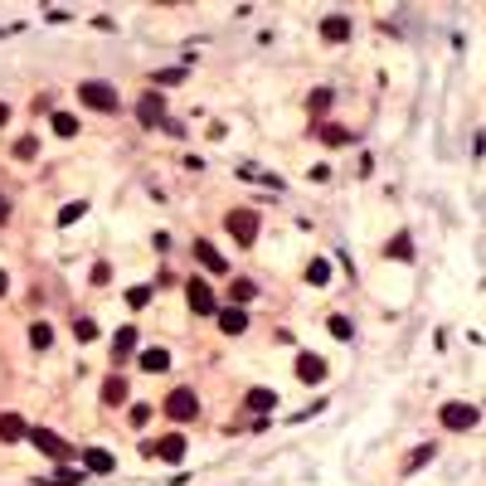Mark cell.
<instances>
[{"label":"cell","mask_w":486,"mask_h":486,"mask_svg":"<svg viewBox=\"0 0 486 486\" xmlns=\"http://www.w3.org/2000/svg\"><path fill=\"white\" fill-rule=\"evenodd\" d=\"M161 413L176 418V423H194V418H199V399H194V389H171L166 403H161Z\"/></svg>","instance_id":"6da1fadb"},{"label":"cell","mask_w":486,"mask_h":486,"mask_svg":"<svg viewBox=\"0 0 486 486\" xmlns=\"http://www.w3.org/2000/svg\"><path fill=\"white\" fill-rule=\"evenodd\" d=\"M224 229H229V234H234V243H243V248H253V243H258V214H253V209H229Z\"/></svg>","instance_id":"7a4b0ae2"},{"label":"cell","mask_w":486,"mask_h":486,"mask_svg":"<svg viewBox=\"0 0 486 486\" xmlns=\"http://www.w3.org/2000/svg\"><path fill=\"white\" fill-rule=\"evenodd\" d=\"M78 102H88V107H97V112H117L122 107V97H117V88L112 83H78Z\"/></svg>","instance_id":"3957f363"},{"label":"cell","mask_w":486,"mask_h":486,"mask_svg":"<svg viewBox=\"0 0 486 486\" xmlns=\"http://www.w3.org/2000/svg\"><path fill=\"white\" fill-rule=\"evenodd\" d=\"M477 403H467V399H452V403H443V428H452V433H467V428H477Z\"/></svg>","instance_id":"277c9868"},{"label":"cell","mask_w":486,"mask_h":486,"mask_svg":"<svg viewBox=\"0 0 486 486\" xmlns=\"http://www.w3.org/2000/svg\"><path fill=\"white\" fill-rule=\"evenodd\" d=\"M29 443H34L44 457H54V462H73V457H78V452H73L59 433H49V428H29Z\"/></svg>","instance_id":"5b68a950"},{"label":"cell","mask_w":486,"mask_h":486,"mask_svg":"<svg viewBox=\"0 0 486 486\" xmlns=\"http://www.w3.org/2000/svg\"><path fill=\"white\" fill-rule=\"evenodd\" d=\"M185 296H190V311H194V316H214V311H219V301H214V292L204 287L199 278H190V283H185Z\"/></svg>","instance_id":"8992f818"},{"label":"cell","mask_w":486,"mask_h":486,"mask_svg":"<svg viewBox=\"0 0 486 486\" xmlns=\"http://www.w3.org/2000/svg\"><path fill=\"white\" fill-rule=\"evenodd\" d=\"M146 457H161V462H180L185 457V438L180 433H166L161 443H151V448H141Z\"/></svg>","instance_id":"52a82bcc"},{"label":"cell","mask_w":486,"mask_h":486,"mask_svg":"<svg viewBox=\"0 0 486 486\" xmlns=\"http://www.w3.org/2000/svg\"><path fill=\"white\" fill-rule=\"evenodd\" d=\"M136 117H141V127H161V122H166V102H161V93L141 97V102H136Z\"/></svg>","instance_id":"ba28073f"},{"label":"cell","mask_w":486,"mask_h":486,"mask_svg":"<svg viewBox=\"0 0 486 486\" xmlns=\"http://www.w3.org/2000/svg\"><path fill=\"white\" fill-rule=\"evenodd\" d=\"M78 462H83L88 472H97V477L117 472V457H112V452H102V448H83V452H78Z\"/></svg>","instance_id":"9c48e42d"},{"label":"cell","mask_w":486,"mask_h":486,"mask_svg":"<svg viewBox=\"0 0 486 486\" xmlns=\"http://www.w3.org/2000/svg\"><path fill=\"white\" fill-rule=\"evenodd\" d=\"M296 380L301 385H321L326 380V360L321 355H296Z\"/></svg>","instance_id":"30bf717a"},{"label":"cell","mask_w":486,"mask_h":486,"mask_svg":"<svg viewBox=\"0 0 486 486\" xmlns=\"http://www.w3.org/2000/svg\"><path fill=\"white\" fill-rule=\"evenodd\" d=\"M194 258H199V263H204L209 273H229V263L219 258V248H214L209 238H194Z\"/></svg>","instance_id":"8fae6325"},{"label":"cell","mask_w":486,"mask_h":486,"mask_svg":"<svg viewBox=\"0 0 486 486\" xmlns=\"http://www.w3.org/2000/svg\"><path fill=\"white\" fill-rule=\"evenodd\" d=\"M214 316H219L224 336H243V331H248V316H243V306H224V311H214Z\"/></svg>","instance_id":"7c38bea8"},{"label":"cell","mask_w":486,"mask_h":486,"mask_svg":"<svg viewBox=\"0 0 486 486\" xmlns=\"http://www.w3.org/2000/svg\"><path fill=\"white\" fill-rule=\"evenodd\" d=\"M131 350H136V326H122V331L112 336V365H122Z\"/></svg>","instance_id":"4fadbf2b"},{"label":"cell","mask_w":486,"mask_h":486,"mask_svg":"<svg viewBox=\"0 0 486 486\" xmlns=\"http://www.w3.org/2000/svg\"><path fill=\"white\" fill-rule=\"evenodd\" d=\"M321 34H326L331 44H345V39H350V20H345V15H326V20H321Z\"/></svg>","instance_id":"5bb4252c"},{"label":"cell","mask_w":486,"mask_h":486,"mask_svg":"<svg viewBox=\"0 0 486 486\" xmlns=\"http://www.w3.org/2000/svg\"><path fill=\"white\" fill-rule=\"evenodd\" d=\"M29 428H24V418L20 413H0V443H20Z\"/></svg>","instance_id":"9a60e30c"},{"label":"cell","mask_w":486,"mask_h":486,"mask_svg":"<svg viewBox=\"0 0 486 486\" xmlns=\"http://www.w3.org/2000/svg\"><path fill=\"white\" fill-rule=\"evenodd\" d=\"M127 394H131V389H127L122 375H107V385H102V403H112V408H117V403H127Z\"/></svg>","instance_id":"2e32d148"},{"label":"cell","mask_w":486,"mask_h":486,"mask_svg":"<svg viewBox=\"0 0 486 486\" xmlns=\"http://www.w3.org/2000/svg\"><path fill=\"white\" fill-rule=\"evenodd\" d=\"M253 413H268V408H278V394L273 389H248V399H243Z\"/></svg>","instance_id":"e0dca14e"},{"label":"cell","mask_w":486,"mask_h":486,"mask_svg":"<svg viewBox=\"0 0 486 486\" xmlns=\"http://www.w3.org/2000/svg\"><path fill=\"white\" fill-rule=\"evenodd\" d=\"M389 258H394V263H408V258H413V238H408V234H394V238H389V248H385Z\"/></svg>","instance_id":"ac0fdd59"},{"label":"cell","mask_w":486,"mask_h":486,"mask_svg":"<svg viewBox=\"0 0 486 486\" xmlns=\"http://www.w3.org/2000/svg\"><path fill=\"white\" fill-rule=\"evenodd\" d=\"M141 370H151V375H161V370H171V355L156 345V350H141Z\"/></svg>","instance_id":"d6986e66"},{"label":"cell","mask_w":486,"mask_h":486,"mask_svg":"<svg viewBox=\"0 0 486 486\" xmlns=\"http://www.w3.org/2000/svg\"><path fill=\"white\" fill-rule=\"evenodd\" d=\"M229 296H234V306H243V301H253V296H258V287H253L248 278H234V283H229Z\"/></svg>","instance_id":"ffe728a7"},{"label":"cell","mask_w":486,"mask_h":486,"mask_svg":"<svg viewBox=\"0 0 486 486\" xmlns=\"http://www.w3.org/2000/svg\"><path fill=\"white\" fill-rule=\"evenodd\" d=\"M39 486H83V472H73V467H59L54 477H44Z\"/></svg>","instance_id":"44dd1931"},{"label":"cell","mask_w":486,"mask_h":486,"mask_svg":"<svg viewBox=\"0 0 486 486\" xmlns=\"http://www.w3.org/2000/svg\"><path fill=\"white\" fill-rule=\"evenodd\" d=\"M29 345H34V350H49V345H54V331H49L44 321H34V326H29Z\"/></svg>","instance_id":"7402d4cb"},{"label":"cell","mask_w":486,"mask_h":486,"mask_svg":"<svg viewBox=\"0 0 486 486\" xmlns=\"http://www.w3.org/2000/svg\"><path fill=\"white\" fill-rule=\"evenodd\" d=\"M185 73H190L185 64H176V69H161V73H156V88H171V83H185Z\"/></svg>","instance_id":"603a6c76"},{"label":"cell","mask_w":486,"mask_h":486,"mask_svg":"<svg viewBox=\"0 0 486 486\" xmlns=\"http://www.w3.org/2000/svg\"><path fill=\"white\" fill-rule=\"evenodd\" d=\"M73 336H78V345H88V341H97V326L88 316H73Z\"/></svg>","instance_id":"cb8c5ba5"},{"label":"cell","mask_w":486,"mask_h":486,"mask_svg":"<svg viewBox=\"0 0 486 486\" xmlns=\"http://www.w3.org/2000/svg\"><path fill=\"white\" fill-rule=\"evenodd\" d=\"M78 131V117H69V112H54V136H73Z\"/></svg>","instance_id":"d4e9b609"},{"label":"cell","mask_w":486,"mask_h":486,"mask_svg":"<svg viewBox=\"0 0 486 486\" xmlns=\"http://www.w3.org/2000/svg\"><path fill=\"white\" fill-rule=\"evenodd\" d=\"M321 141L326 146H350V131L345 127H321Z\"/></svg>","instance_id":"484cf974"},{"label":"cell","mask_w":486,"mask_h":486,"mask_svg":"<svg viewBox=\"0 0 486 486\" xmlns=\"http://www.w3.org/2000/svg\"><path fill=\"white\" fill-rule=\"evenodd\" d=\"M34 156H39V141L34 136H20L15 141V161H34Z\"/></svg>","instance_id":"4316f807"},{"label":"cell","mask_w":486,"mask_h":486,"mask_svg":"<svg viewBox=\"0 0 486 486\" xmlns=\"http://www.w3.org/2000/svg\"><path fill=\"white\" fill-rule=\"evenodd\" d=\"M433 452H438V448H433V443H428V448H413V457H408V462H403V472H418V467H423V462H433Z\"/></svg>","instance_id":"83f0119b"},{"label":"cell","mask_w":486,"mask_h":486,"mask_svg":"<svg viewBox=\"0 0 486 486\" xmlns=\"http://www.w3.org/2000/svg\"><path fill=\"white\" fill-rule=\"evenodd\" d=\"M83 214H88V204H83V199H78V204H64V214H59V224L69 229V224H78Z\"/></svg>","instance_id":"f1b7e54d"},{"label":"cell","mask_w":486,"mask_h":486,"mask_svg":"<svg viewBox=\"0 0 486 486\" xmlns=\"http://www.w3.org/2000/svg\"><path fill=\"white\" fill-rule=\"evenodd\" d=\"M306 283H316V287H321V283H331V268H326L321 258H316V263H306Z\"/></svg>","instance_id":"f546056e"},{"label":"cell","mask_w":486,"mask_h":486,"mask_svg":"<svg viewBox=\"0 0 486 486\" xmlns=\"http://www.w3.org/2000/svg\"><path fill=\"white\" fill-rule=\"evenodd\" d=\"M331 336H336V341H350V336H355L350 316H331Z\"/></svg>","instance_id":"4dcf8cb0"},{"label":"cell","mask_w":486,"mask_h":486,"mask_svg":"<svg viewBox=\"0 0 486 486\" xmlns=\"http://www.w3.org/2000/svg\"><path fill=\"white\" fill-rule=\"evenodd\" d=\"M151 413H156L151 403H131V413H127V418H131V428H146V423H151Z\"/></svg>","instance_id":"1f68e13d"},{"label":"cell","mask_w":486,"mask_h":486,"mask_svg":"<svg viewBox=\"0 0 486 486\" xmlns=\"http://www.w3.org/2000/svg\"><path fill=\"white\" fill-rule=\"evenodd\" d=\"M306 107H311V112H316V117H321V112H326V107H331V88H316V93L306 97Z\"/></svg>","instance_id":"d6a6232c"},{"label":"cell","mask_w":486,"mask_h":486,"mask_svg":"<svg viewBox=\"0 0 486 486\" xmlns=\"http://www.w3.org/2000/svg\"><path fill=\"white\" fill-rule=\"evenodd\" d=\"M146 301H151V287H131L127 292V306H131V311H141Z\"/></svg>","instance_id":"836d02e7"},{"label":"cell","mask_w":486,"mask_h":486,"mask_svg":"<svg viewBox=\"0 0 486 486\" xmlns=\"http://www.w3.org/2000/svg\"><path fill=\"white\" fill-rule=\"evenodd\" d=\"M107 278H112V268H107V263H93V283H97V287H102Z\"/></svg>","instance_id":"e575fe53"},{"label":"cell","mask_w":486,"mask_h":486,"mask_svg":"<svg viewBox=\"0 0 486 486\" xmlns=\"http://www.w3.org/2000/svg\"><path fill=\"white\" fill-rule=\"evenodd\" d=\"M5 219H10V199L0 194V224H5Z\"/></svg>","instance_id":"d590c367"},{"label":"cell","mask_w":486,"mask_h":486,"mask_svg":"<svg viewBox=\"0 0 486 486\" xmlns=\"http://www.w3.org/2000/svg\"><path fill=\"white\" fill-rule=\"evenodd\" d=\"M5 122H10V107H5V102H0V127H5Z\"/></svg>","instance_id":"8d00e7d4"},{"label":"cell","mask_w":486,"mask_h":486,"mask_svg":"<svg viewBox=\"0 0 486 486\" xmlns=\"http://www.w3.org/2000/svg\"><path fill=\"white\" fill-rule=\"evenodd\" d=\"M5 292H10V278H5V273H0V296H5Z\"/></svg>","instance_id":"74e56055"}]
</instances>
